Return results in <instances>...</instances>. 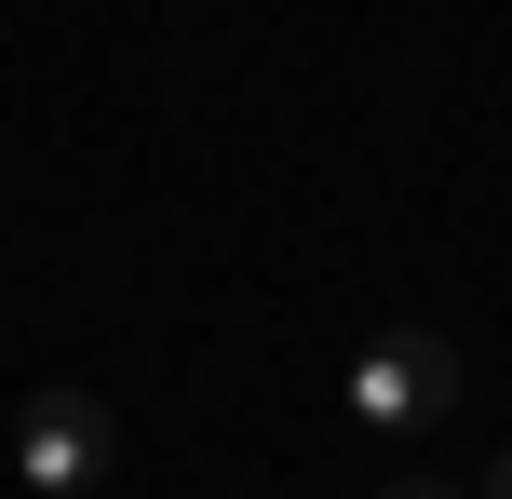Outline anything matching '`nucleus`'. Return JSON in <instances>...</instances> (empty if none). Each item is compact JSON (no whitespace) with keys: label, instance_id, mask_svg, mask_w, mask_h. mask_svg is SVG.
<instances>
[{"label":"nucleus","instance_id":"nucleus-1","mask_svg":"<svg viewBox=\"0 0 512 499\" xmlns=\"http://www.w3.org/2000/svg\"><path fill=\"white\" fill-rule=\"evenodd\" d=\"M445 405H459V351H445L432 324H391V338L351 351V419L364 432H432Z\"/></svg>","mask_w":512,"mask_h":499},{"label":"nucleus","instance_id":"nucleus-2","mask_svg":"<svg viewBox=\"0 0 512 499\" xmlns=\"http://www.w3.org/2000/svg\"><path fill=\"white\" fill-rule=\"evenodd\" d=\"M108 405L95 392H41L27 405V432H14V473H27V499H95L108 486Z\"/></svg>","mask_w":512,"mask_h":499},{"label":"nucleus","instance_id":"nucleus-3","mask_svg":"<svg viewBox=\"0 0 512 499\" xmlns=\"http://www.w3.org/2000/svg\"><path fill=\"white\" fill-rule=\"evenodd\" d=\"M486 499H512V446H499V459H486Z\"/></svg>","mask_w":512,"mask_h":499},{"label":"nucleus","instance_id":"nucleus-4","mask_svg":"<svg viewBox=\"0 0 512 499\" xmlns=\"http://www.w3.org/2000/svg\"><path fill=\"white\" fill-rule=\"evenodd\" d=\"M378 499H445V486H418V473H405V486H378Z\"/></svg>","mask_w":512,"mask_h":499}]
</instances>
